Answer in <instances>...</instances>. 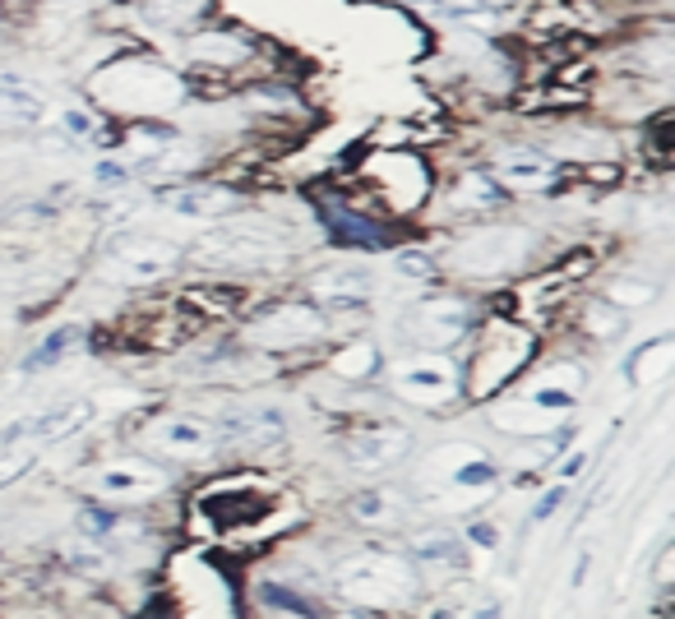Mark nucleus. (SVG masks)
Wrapping results in <instances>:
<instances>
[{
    "label": "nucleus",
    "instance_id": "nucleus-1",
    "mask_svg": "<svg viewBox=\"0 0 675 619\" xmlns=\"http://www.w3.org/2000/svg\"><path fill=\"white\" fill-rule=\"evenodd\" d=\"M338 582H343L352 597L393 601V597H407L412 592V565H407L403 555H393V550H361V555L343 559Z\"/></svg>",
    "mask_w": 675,
    "mask_h": 619
},
{
    "label": "nucleus",
    "instance_id": "nucleus-2",
    "mask_svg": "<svg viewBox=\"0 0 675 619\" xmlns=\"http://www.w3.org/2000/svg\"><path fill=\"white\" fill-rule=\"evenodd\" d=\"M181 250L172 241H158V236H125L117 250L107 255V277L111 283H125V287H144L158 283L177 268Z\"/></svg>",
    "mask_w": 675,
    "mask_h": 619
},
{
    "label": "nucleus",
    "instance_id": "nucleus-3",
    "mask_svg": "<svg viewBox=\"0 0 675 619\" xmlns=\"http://www.w3.org/2000/svg\"><path fill=\"white\" fill-rule=\"evenodd\" d=\"M393 393L421 407H440L459 398V365L449 356H407L393 365Z\"/></svg>",
    "mask_w": 675,
    "mask_h": 619
},
{
    "label": "nucleus",
    "instance_id": "nucleus-4",
    "mask_svg": "<svg viewBox=\"0 0 675 619\" xmlns=\"http://www.w3.org/2000/svg\"><path fill=\"white\" fill-rule=\"evenodd\" d=\"M527 236L518 227H500V232H476L463 245H454V264L463 273H510L527 255Z\"/></svg>",
    "mask_w": 675,
    "mask_h": 619
},
{
    "label": "nucleus",
    "instance_id": "nucleus-5",
    "mask_svg": "<svg viewBox=\"0 0 675 619\" xmlns=\"http://www.w3.org/2000/svg\"><path fill=\"white\" fill-rule=\"evenodd\" d=\"M463 328H467V305L459 296H431V301L412 305V315H407V333L416 337L421 347L459 343Z\"/></svg>",
    "mask_w": 675,
    "mask_h": 619
},
{
    "label": "nucleus",
    "instance_id": "nucleus-6",
    "mask_svg": "<svg viewBox=\"0 0 675 619\" xmlns=\"http://www.w3.org/2000/svg\"><path fill=\"white\" fill-rule=\"evenodd\" d=\"M98 416V407L89 403V398H70V403H56V407H47V412H38V416H23V420H14V426L6 430V439L14 444V439H70V435H79L89 420Z\"/></svg>",
    "mask_w": 675,
    "mask_h": 619
},
{
    "label": "nucleus",
    "instance_id": "nucleus-7",
    "mask_svg": "<svg viewBox=\"0 0 675 619\" xmlns=\"http://www.w3.org/2000/svg\"><path fill=\"white\" fill-rule=\"evenodd\" d=\"M144 439L153 448H162V454H172V458H194V454H209L218 435L200 416H162L144 430Z\"/></svg>",
    "mask_w": 675,
    "mask_h": 619
},
{
    "label": "nucleus",
    "instance_id": "nucleus-8",
    "mask_svg": "<svg viewBox=\"0 0 675 619\" xmlns=\"http://www.w3.org/2000/svg\"><path fill=\"white\" fill-rule=\"evenodd\" d=\"M158 204L177 217H200V222H218L236 213V194L222 190V185H172V190H158Z\"/></svg>",
    "mask_w": 675,
    "mask_h": 619
},
{
    "label": "nucleus",
    "instance_id": "nucleus-9",
    "mask_svg": "<svg viewBox=\"0 0 675 619\" xmlns=\"http://www.w3.org/2000/svg\"><path fill=\"white\" fill-rule=\"evenodd\" d=\"M98 490L117 495V499H153L167 490V471L144 458H125V463H111L98 471Z\"/></svg>",
    "mask_w": 675,
    "mask_h": 619
},
{
    "label": "nucleus",
    "instance_id": "nucleus-10",
    "mask_svg": "<svg viewBox=\"0 0 675 619\" xmlns=\"http://www.w3.org/2000/svg\"><path fill=\"white\" fill-rule=\"evenodd\" d=\"M407 448H412L407 430H399V426H371V430H361V435L347 439V463L365 467V471H380V467L399 463Z\"/></svg>",
    "mask_w": 675,
    "mask_h": 619
},
{
    "label": "nucleus",
    "instance_id": "nucleus-11",
    "mask_svg": "<svg viewBox=\"0 0 675 619\" xmlns=\"http://www.w3.org/2000/svg\"><path fill=\"white\" fill-rule=\"evenodd\" d=\"M283 430H288V420L278 407H232L213 435L232 439V444H278Z\"/></svg>",
    "mask_w": 675,
    "mask_h": 619
},
{
    "label": "nucleus",
    "instance_id": "nucleus-12",
    "mask_svg": "<svg viewBox=\"0 0 675 619\" xmlns=\"http://www.w3.org/2000/svg\"><path fill=\"white\" fill-rule=\"evenodd\" d=\"M315 333H324V319L315 315L311 305H283V310H273L269 319L255 324V337H264V343H273V347L311 343Z\"/></svg>",
    "mask_w": 675,
    "mask_h": 619
},
{
    "label": "nucleus",
    "instance_id": "nucleus-13",
    "mask_svg": "<svg viewBox=\"0 0 675 619\" xmlns=\"http://www.w3.org/2000/svg\"><path fill=\"white\" fill-rule=\"evenodd\" d=\"M204 260H222V264H269L278 260V245L260 232H213L200 245Z\"/></svg>",
    "mask_w": 675,
    "mask_h": 619
},
{
    "label": "nucleus",
    "instance_id": "nucleus-14",
    "mask_svg": "<svg viewBox=\"0 0 675 619\" xmlns=\"http://www.w3.org/2000/svg\"><path fill=\"white\" fill-rule=\"evenodd\" d=\"M495 172H500L504 185L542 190V185H551V176H555V162H551L546 153H537V149H504V153L495 158Z\"/></svg>",
    "mask_w": 675,
    "mask_h": 619
},
{
    "label": "nucleus",
    "instance_id": "nucleus-15",
    "mask_svg": "<svg viewBox=\"0 0 675 619\" xmlns=\"http://www.w3.org/2000/svg\"><path fill=\"white\" fill-rule=\"evenodd\" d=\"M47 116V102L28 79L19 74H0V125H38Z\"/></svg>",
    "mask_w": 675,
    "mask_h": 619
},
{
    "label": "nucleus",
    "instance_id": "nucleus-16",
    "mask_svg": "<svg viewBox=\"0 0 675 619\" xmlns=\"http://www.w3.org/2000/svg\"><path fill=\"white\" fill-rule=\"evenodd\" d=\"M371 292H375V277L365 268H329L311 283V296L329 305H365Z\"/></svg>",
    "mask_w": 675,
    "mask_h": 619
},
{
    "label": "nucleus",
    "instance_id": "nucleus-17",
    "mask_svg": "<svg viewBox=\"0 0 675 619\" xmlns=\"http://www.w3.org/2000/svg\"><path fill=\"white\" fill-rule=\"evenodd\" d=\"M412 555L421 565H435V569H459L467 559V546L459 537H449V531H421L412 541Z\"/></svg>",
    "mask_w": 675,
    "mask_h": 619
},
{
    "label": "nucleus",
    "instance_id": "nucleus-18",
    "mask_svg": "<svg viewBox=\"0 0 675 619\" xmlns=\"http://www.w3.org/2000/svg\"><path fill=\"white\" fill-rule=\"evenodd\" d=\"M495 204H500V181H495V176L467 172V176L454 185V209H459V213H482V209H495Z\"/></svg>",
    "mask_w": 675,
    "mask_h": 619
},
{
    "label": "nucleus",
    "instance_id": "nucleus-19",
    "mask_svg": "<svg viewBox=\"0 0 675 619\" xmlns=\"http://www.w3.org/2000/svg\"><path fill=\"white\" fill-rule=\"evenodd\" d=\"M333 365H338V375H347V379H365V375L375 371V347H371V343H356L352 352L338 356Z\"/></svg>",
    "mask_w": 675,
    "mask_h": 619
},
{
    "label": "nucleus",
    "instance_id": "nucleus-20",
    "mask_svg": "<svg viewBox=\"0 0 675 619\" xmlns=\"http://www.w3.org/2000/svg\"><path fill=\"white\" fill-rule=\"evenodd\" d=\"M454 486H459V490H491V486H495V467L482 463V458H472V463L454 467Z\"/></svg>",
    "mask_w": 675,
    "mask_h": 619
},
{
    "label": "nucleus",
    "instance_id": "nucleus-21",
    "mask_svg": "<svg viewBox=\"0 0 675 619\" xmlns=\"http://www.w3.org/2000/svg\"><path fill=\"white\" fill-rule=\"evenodd\" d=\"M269 606H283V610H296V615H305V619H320V606L315 601H305V597H292L288 587H269Z\"/></svg>",
    "mask_w": 675,
    "mask_h": 619
},
{
    "label": "nucleus",
    "instance_id": "nucleus-22",
    "mask_svg": "<svg viewBox=\"0 0 675 619\" xmlns=\"http://www.w3.org/2000/svg\"><path fill=\"white\" fill-rule=\"evenodd\" d=\"M28 467H33V454H0V490H6L10 481H19Z\"/></svg>",
    "mask_w": 675,
    "mask_h": 619
},
{
    "label": "nucleus",
    "instance_id": "nucleus-23",
    "mask_svg": "<svg viewBox=\"0 0 675 619\" xmlns=\"http://www.w3.org/2000/svg\"><path fill=\"white\" fill-rule=\"evenodd\" d=\"M389 504H393V499H389L384 490H375V495H361V499H356V509H361V518H384V514H389Z\"/></svg>",
    "mask_w": 675,
    "mask_h": 619
},
{
    "label": "nucleus",
    "instance_id": "nucleus-24",
    "mask_svg": "<svg viewBox=\"0 0 675 619\" xmlns=\"http://www.w3.org/2000/svg\"><path fill=\"white\" fill-rule=\"evenodd\" d=\"M399 273L403 277H431V260L426 255H399Z\"/></svg>",
    "mask_w": 675,
    "mask_h": 619
},
{
    "label": "nucleus",
    "instance_id": "nucleus-25",
    "mask_svg": "<svg viewBox=\"0 0 675 619\" xmlns=\"http://www.w3.org/2000/svg\"><path fill=\"white\" fill-rule=\"evenodd\" d=\"M472 6H495L500 10V6H510V0H472Z\"/></svg>",
    "mask_w": 675,
    "mask_h": 619
},
{
    "label": "nucleus",
    "instance_id": "nucleus-26",
    "mask_svg": "<svg viewBox=\"0 0 675 619\" xmlns=\"http://www.w3.org/2000/svg\"><path fill=\"white\" fill-rule=\"evenodd\" d=\"M476 619H500V610H482V615H476Z\"/></svg>",
    "mask_w": 675,
    "mask_h": 619
}]
</instances>
